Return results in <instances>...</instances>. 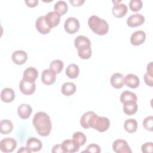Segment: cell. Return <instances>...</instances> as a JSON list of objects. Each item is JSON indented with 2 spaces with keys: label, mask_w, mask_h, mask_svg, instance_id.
I'll return each mask as SVG.
<instances>
[{
  "label": "cell",
  "mask_w": 153,
  "mask_h": 153,
  "mask_svg": "<svg viewBox=\"0 0 153 153\" xmlns=\"http://www.w3.org/2000/svg\"><path fill=\"white\" fill-rule=\"evenodd\" d=\"M33 126L36 131L41 136H48L51 130L52 123L49 115L44 112H36L32 120Z\"/></svg>",
  "instance_id": "1"
},
{
  "label": "cell",
  "mask_w": 153,
  "mask_h": 153,
  "mask_svg": "<svg viewBox=\"0 0 153 153\" xmlns=\"http://www.w3.org/2000/svg\"><path fill=\"white\" fill-rule=\"evenodd\" d=\"M88 25L91 30L99 35H105L109 30L108 22L96 15H93L88 18Z\"/></svg>",
  "instance_id": "2"
},
{
  "label": "cell",
  "mask_w": 153,
  "mask_h": 153,
  "mask_svg": "<svg viewBox=\"0 0 153 153\" xmlns=\"http://www.w3.org/2000/svg\"><path fill=\"white\" fill-rule=\"evenodd\" d=\"M97 115L93 111H88L85 112L81 117L80 120V124L84 128L92 127Z\"/></svg>",
  "instance_id": "3"
},
{
  "label": "cell",
  "mask_w": 153,
  "mask_h": 153,
  "mask_svg": "<svg viewBox=\"0 0 153 153\" xmlns=\"http://www.w3.org/2000/svg\"><path fill=\"white\" fill-rule=\"evenodd\" d=\"M79 28V22L75 17H70L68 18L64 23V29L65 31L69 34L76 33Z\"/></svg>",
  "instance_id": "4"
},
{
  "label": "cell",
  "mask_w": 153,
  "mask_h": 153,
  "mask_svg": "<svg viewBox=\"0 0 153 153\" xmlns=\"http://www.w3.org/2000/svg\"><path fill=\"white\" fill-rule=\"evenodd\" d=\"M17 146L16 140L12 137H7L2 139L0 142V149L5 153L12 152Z\"/></svg>",
  "instance_id": "5"
},
{
  "label": "cell",
  "mask_w": 153,
  "mask_h": 153,
  "mask_svg": "<svg viewBox=\"0 0 153 153\" xmlns=\"http://www.w3.org/2000/svg\"><path fill=\"white\" fill-rule=\"evenodd\" d=\"M110 126L109 120L105 117H99L96 118L92 128L100 132L106 131Z\"/></svg>",
  "instance_id": "6"
},
{
  "label": "cell",
  "mask_w": 153,
  "mask_h": 153,
  "mask_svg": "<svg viewBox=\"0 0 153 153\" xmlns=\"http://www.w3.org/2000/svg\"><path fill=\"white\" fill-rule=\"evenodd\" d=\"M112 149L116 153H131L128 143L123 139H117L112 143Z\"/></svg>",
  "instance_id": "7"
},
{
  "label": "cell",
  "mask_w": 153,
  "mask_h": 153,
  "mask_svg": "<svg viewBox=\"0 0 153 153\" xmlns=\"http://www.w3.org/2000/svg\"><path fill=\"white\" fill-rule=\"evenodd\" d=\"M19 87L21 92L25 95H30L33 94L36 88L35 82L29 81L22 79L19 84Z\"/></svg>",
  "instance_id": "8"
},
{
  "label": "cell",
  "mask_w": 153,
  "mask_h": 153,
  "mask_svg": "<svg viewBox=\"0 0 153 153\" xmlns=\"http://www.w3.org/2000/svg\"><path fill=\"white\" fill-rule=\"evenodd\" d=\"M56 79V74L50 69H44L42 72L41 81L43 84L50 85L54 84Z\"/></svg>",
  "instance_id": "9"
},
{
  "label": "cell",
  "mask_w": 153,
  "mask_h": 153,
  "mask_svg": "<svg viewBox=\"0 0 153 153\" xmlns=\"http://www.w3.org/2000/svg\"><path fill=\"white\" fill-rule=\"evenodd\" d=\"M145 22V17L141 14L136 13L130 16L127 20V24L130 27L141 26Z\"/></svg>",
  "instance_id": "10"
},
{
  "label": "cell",
  "mask_w": 153,
  "mask_h": 153,
  "mask_svg": "<svg viewBox=\"0 0 153 153\" xmlns=\"http://www.w3.org/2000/svg\"><path fill=\"white\" fill-rule=\"evenodd\" d=\"M35 26L36 30L41 34L45 35L48 33L51 30V27L47 23L45 19V16L39 17L35 22Z\"/></svg>",
  "instance_id": "11"
},
{
  "label": "cell",
  "mask_w": 153,
  "mask_h": 153,
  "mask_svg": "<svg viewBox=\"0 0 153 153\" xmlns=\"http://www.w3.org/2000/svg\"><path fill=\"white\" fill-rule=\"evenodd\" d=\"M61 16L56 11H50L45 16V19L47 23L52 28L57 26L60 20Z\"/></svg>",
  "instance_id": "12"
},
{
  "label": "cell",
  "mask_w": 153,
  "mask_h": 153,
  "mask_svg": "<svg viewBox=\"0 0 153 153\" xmlns=\"http://www.w3.org/2000/svg\"><path fill=\"white\" fill-rule=\"evenodd\" d=\"M146 39L145 32L139 30L133 33L130 36V42L132 45L137 46L142 44Z\"/></svg>",
  "instance_id": "13"
},
{
  "label": "cell",
  "mask_w": 153,
  "mask_h": 153,
  "mask_svg": "<svg viewBox=\"0 0 153 153\" xmlns=\"http://www.w3.org/2000/svg\"><path fill=\"white\" fill-rule=\"evenodd\" d=\"M61 146L63 152L67 153L76 152L79 149V146L73 140L71 139L65 140L61 143Z\"/></svg>",
  "instance_id": "14"
},
{
  "label": "cell",
  "mask_w": 153,
  "mask_h": 153,
  "mask_svg": "<svg viewBox=\"0 0 153 153\" xmlns=\"http://www.w3.org/2000/svg\"><path fill=\"white\" fill-rule=\"evenodd\" d=\"M26 147L32 152H38L42 147V142L36 137H32L27 139L26 142Z\"/></svg>",
  "instance_id": "15"
},
{
  "label": "cell",
  "mask_w": 153,
  "mask_h": 153,
  "mask_svg": "<svg viewBox=\"0 0 153 153\" xmlns=\"http://www.w3.org/2000/svg\"><path fill=\"white\" fill-rule=\"evenodd\" d=\"M11 59L14 63L18 65H21L26 62L27 59V54L25 51L17 50L13 53Z\"/></svg>",
  "instance_id": "16"
},
{
  "label": "cell",
  "mask_w": 153,
  "mask_h": 153,
  "mask_svg": "<svg viewBox=\"0 0 153 153\" xmlns=\"http://www.w3.org/2000/svg\"><path fill=\"white\" fill-rule=\"evenodd\" d=\"M110 82L114 88L117 89L121 88L124 84V77L121 73L117 72L111 76Z\"/></svg>",
  "instance_id": "17"
},
{
  "label": "cell",
  "mask_w": 153,
  "mask_h": 153,
  "mask_svg": "<svg viewBox=\"0 0 153 153\" xmlns=\"http://www.w3.org/2000/svg\"><path fill=\"white\" fill-rule=\"evenodd\" d=\"M128 8L125 4L117 3L114 4L112 9L113 15L118 18H121L127 13Z\"/></svg>",
  "instance_id": "18"
},
{
  "label": "cell",
  "mask_w": 153,
  "mask_h": 153,
  "mask_svg": "<svg viewBox=\"0 0 153 153\" xmlns=\"http://www.w3.org/2000/svg\"><path fill=\"white\" fill-rule=\"evenodd\" d=\"M32 112V107L26 103H22L17 108L18 115L23 120L29 118Z\"/></svg>",
  "instance_id": "19"
},
{
  "label": "cell",
  "mask_w": 153,
  "mask_h": 153,
  "mask_svg": "<svg viewBox=\"0 0 153 153\" xmlns=\"http://www.w3.org/2000/svg\"><path fill=\"white\" fill-rule=\"evenodd\" d=\"M124 84L130 88H136L139 85L140 80L137 75L128 74L124 78Z\"/></svg>",
  "instance_id": "20"
},
{
  "label": "cell",
  "mask_w": 153,
  "mask_h": 153,
  "mask_svg": "<svg viewBox=\"0 0 153 153\" xmlns=\"http://www.w3.org/2000/svg\"><path fill=\"white\" fill-rule=\"evenodd\" d=\"M15 98V93L14 90L11 88H5L1 93V99L5 103L11 102Z\"/></svg>",
  "instance_id": "21"
},
{
  "label": "cell",
  "mask_w": 153,
  "mask_h": 153,
  "mask_svg": "<svg viewBox=\"0 0 153 153\" xmlns=\"http://www.w3.org/2000/svg\"><path fill=\"white\" fill-rule=\"evenodd\" d=\"M38 75V71L33 67H29L26 68L23 74V79L35 82Z\"/></svg>",
  "instance_id": "22"
},
{
  "label": "cell",
  "mask_w": 153,
  "mask_h": 153,
  "mask_svg": "<svg viewBox=\"0 0 153 153\" xmlns=\"http://www.w3.org/2000/svg\"><path fill=\"white\" fill-rule=\"evenodd\" d=\"M74 45L75 48L78 50L86 47H91V42L87 37L83 35H79L75 39Z\"/></svg>",
  "instance_id": "23"
},
{
  "label": "cell",
  "mask_w": 153,
  "mask_h": 153,
  "mask_svg": "<svg viewBox=\"0 0 153 153\" xmlns=\"http://www.w3.org/2000/svg\"><path fill=\"white\" fill-rule=\"evenodd\" d=\"M76 87L74 83L67 82L64 83L61 87L62 93L66 96H69L74 94L76 91Z\"/></svg>",
  "instance_id": "24"
},
{
  "label": "cell",
  "mask_w": 153,
  "mask_h": 153,
  "mask_svg": "<svg viewBox=\"0 0 153 153\" xmlns=\"http://www.w3.org/2000/svg\"><path fill=\"white\" fill-rule=\"evenodd\" d=\"M123 112L127 115H134L138 109L136 102H129L123 103Z\"/></svg>",
  "instance_id": "25"
},
{
  "label": "cell",
  "mask_w": 153,
  "mask_h": 153,
  "mask_svg": "<svg viewBox=\"0 0 153 153\" xmlns=\"http://www.w3.org/2000/svg\"><path fill=\"white\" fill-rule=\"evenodd\" d=\"M137 97L135 93L126 90L123 91L120 95V101L122 103H125L129 102H137Z\"/></svg>",
  "instance_id": "26"
},
{
  "label": "cell",
  "mask_w": 153,
  "mask_h": 153,
  "mask_svg": "<svg viewBox=\"0 0 153 153\" xmlns=\"http://www.w3.org/2000/svg\"><path fill=\"white\" fill-rule=\"evenodd\" d=\"M13 124L9 120H2L0 122V131L2 134H8L12 131Z\"/></svg>",
  "instance_id": "27"
},
{
  "label": "cell",
  "mask_w": 153,
  "mask_h": 153,
  "mask_svg": "<svg viewBox=\"0 0 153 153\" xmlns=\"http://www.w3.org/2000/svg\"><path fill=\"white\" fill-rule=\"evenodd\" d=\"M124 128L129 133H134L137 128V121L133 118L126 120L124 123Z\"/></svg>",
  "instance_id": "28"
},
{
  "label": "cell",
  "mask_w": 153,
  "mask_h": 153,
  "mask_svg": "<svg viewBox=\"0 0 153 153\" xmlns=\"http://www.w3.org/2000/svg\"><path fill=\"white\" fill-rule=\"evenodd\" d=\"M79 74V69L78 65L74 63L70 64L66 69V75L71 79L77 78Z\"/></svg>",
  "instance_id": "29"
},
{
  "label": "cell",
  "mask_w": 153,
  "mask_h": 153,
  "mask_svg": "<svg viewBox=\"0 0 153 153\" xmlns=\"http://www.w3.org/2000/svg\"><path fill=\"white\" fill-rule=\"evenodd\" d=\"M54 10L60 16H63L68 11V6L65 1H59L54 4Z\"/></svg>",
  "instance_id": "30"
},
{
  "label": "cell",
  "mask_w": 153,
  "mask_h": 153,
  "mask_svg": "<svg viewBox=\"0 0 153 153\" xmlns=\"http://www.w3.org/2000/svg\"><path fill=\"white\" fill-rule=\"evenodd\" d=\"M72 140L80 147L85 143L87 141V137L82 132L76 131L73 134Z\"/></svg>",
  "instance_id": "31"
},
{
  "label": "cell",
  "mask_w": 153,
  "mask_h": 153,
  "mask_svg": "<svg viewBox=\"0 0 153 153\" xmlns=\"http://www.w3.org/2000/svg\"><path fill=\"white\" fill-rule=\"evenodd\" d=\"M63 62L59 59L53 60L50 65V69L54 72L56 74L62 72L63 69Z\"/></svg>",
  "instance_id": "32"
},
{
  "label": "cell",
  "mask_w": 153,
  "mask_h": 153,
  "mask_svg": "<svg viewBox=\"0 0 153 153\" xmlns=\"http://www.w3.org/2000/svg\"><path fill=\"white\" fill-rule=\"evenodd\" d=\"M78 54L82 59H88L92 54L91 47H86L78 50Z\"/></svg>",
  "instance_id": "33"
},
{
  "label": "cell",
  "mask_w": 153,
  "mask_h": 153,
  "mask_svg": "<svg viewBox=\"0 0 153 153\" xmlns=\"http://www.w3.org/2000/svg\"><path fill=\"white\" fill-rule=\"evenodd\" d=\"M143 3L141 0H131L129 2V7L132 11L137 12L142 8Z\"/></svg>",
  "instance_id": "34"
},
{
  "label": "cell",
  "mask_w": 153,
  "mask_h": 153,
  "mask_svg": "<svg viewBox=\"0 0 153 153\" xmlns=\"http://www.w3.org/2000/svg\"><path fill=\"white\" fill-rule=\"evenodd\" d=\"M143 126L145 130L152 131H153V117L152 115L146 117L143 121Z\"/></svg>",
  "instance_id": "35"
},
{
  "label": "cell",
  "mask_w": 153,
  "mask_h": 153,
  "mask_svg": "<svg viewBox=\"0 0 153 153\" xmlns=\"http://www.w3.org/2000/svg\"><path fill=\"white\" fill-rule=\"evenodd\" d=\"M100 146L96 143H91L87 146V148L83 151V152H92V153H99L100 152Z\"/></svg>",
  "instance_id": "36"
},
{
  "label": "cell",
  "mask_w": 153,
  "mask_h": 153,
  "mask_svg": "<svg viewBox=\"0 0 153 153\" xmlns=\"http://www.w3.org/2000/svg\"><path fill=\"white\" fill-rule=\"evenodd\" d=\"M142 152L144 153H152L153 151V143L151 142H146L141 146Z\"/></svg>",
  "instance_id": "37"
},
{
  "label": "cell",
  "mask_w": 153,
  "mask_h": 153,
  "mask_svg": "<svg viewBox=\"0 0 153 153\" xmlns=\"http://www.w3.org/2000/svg\"><path fill=\"white\" fill-rule=\"evenodd\" d=\"M144 81L146 85L152 87L153 86V74L146 72L144 75Z\"/></svg>",
  "instance_id": "38"
},
{
  "label": "cell",
  "mask_w": 153,
  "mask_h": 153,
  "mask_svg": "<svg viewBox=\"0 0 153 153\" xmlns=\"http://www.w3.org/2000/svg\"><path fill=\"white\" fill-rule=\"evenodd\" d=\"M51 152H53V153H62V152H64L63 151V149H62L61 144H57V145H55L53 147L52 150H51Z\"/></svg>",
  "instance_id": "39"
},
{
  "label": "cell",
  "mask_w": 153,
  "mask_h": 153,
  "mask_svg": "<svg viewBox=\"0 0 153 153\" xmlns=\"http://www.w3.org/2000/svg\"><path fill=\"white\" fill-rule=\"evenodd\" d=\"M25 2L27 5V6L32 8L36 7L39 2L38 0H25Z\"/></svg>",
  "instance_id": "40"
},
{
  "label": "cell",
  "mask_w": 153,
  "mask_h": 153,
  "mask_svg": "<svg viewBox=\"0 0 153 153\" xmlns=\"http://www.w3.org/2000/svg\"><path fill=\"white\" fill-rule=\"evenodd\" d=\"M85 2L84 0H70L69 2L74 7H79L82 5Z\"/></svg>",
  "instance_id": "41"
},
{
  "label": "cell",
  "mask_w": 153,
  "mask_h": 153,
  "mask_svg": "<svg viewBox=\"0 0 153 153\" xmlns=\"http://www.w3.org/2000/svg\"><path fill=\"white\" fill-rule=\"evenodd\" d=\"M147 72L151 74H153V69H152V62H150L147 65Z\"/></svg>",
  "instance_id": "42"
},
{
  "label": "cell",
  "mask_w": 153,
  "mask_h": 153,
  "mask_svg": "<svg viewBox=\"0 0 153 153\" xmlns=\"http://www.w3.org/2000/svg\"><path fill=\"white\" fill-rule=\"evenodd\" d=\"M17 152L18 153H19V152H29V153H30L31 152L28 149V148L27 147L26 148H25V147H21L20 149L18 150Z\"/></svg>",
  "instance_id": "43"
}]
</instances>
